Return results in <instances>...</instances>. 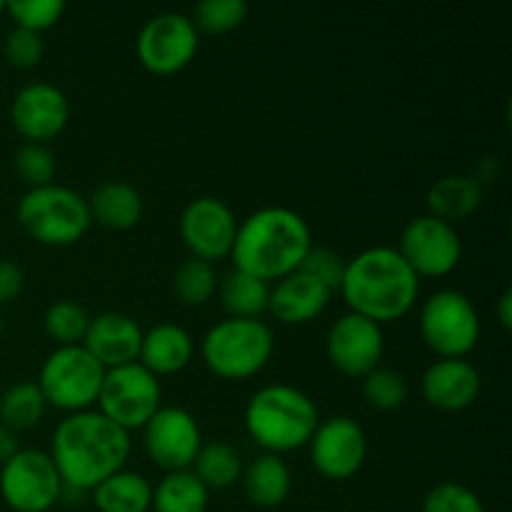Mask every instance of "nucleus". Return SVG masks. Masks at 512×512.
<instances>
[{"instance_id":"1","label":"nucleus","mask_w":512,"mask_h":512,"mask_svg":"<svg viewBox=\"0 0 512 512\" xmlns=\"http://www.w3.org/2000/svg\"><path fill=\"white\" fill-rule=\"evenodd\" d=\"M50 458L65 485L90 493L125 468L130 458V433L95 410L73 413L55 428Z\"/></svg>"},{"instance_id":"2","label":"nucleus","mask_w":512,"mask_h":512,"mask_svg":"<svg viewBox=\"0 0 512 512\" xmlns=\"http://www.w3.org/2000/svg\"><path fill=\"white\" fill-rule=\"evenodd\" d=\"M313 248V233L300 213L290 208H260L238 223L233 243L235 270L263 280H283L300 270Z\"/></svg>"},{"instance_id":"3","label":"nucleus","mask_w":512,"mask_h":512,"mask_svg":"<svg viewBox=\"0 0 512 512\" xmlns=\"http://www.w3.org/2000/svg\"><path fill=\"white\" fill-rule=\"evenodd\" d=\"M340 293L350 313L383 325L405 318L413 310L420 278L398 248L375 245L348 260Z\"/></svg>"},{"instance_id":"4","label":"nucleus","mask_w":512,"mask_h":512,"mask_svg":"<svg viewBox=\"0 0 512 512\" xmlns=\"http://www.w3.org/2000/svg\"><path fill=\"white\" fill-rule=\"evenodd\" d=\"M318 425L315 403L293 385H265L245 408V430L273 455L305 448Z\"/></svg>"},{"instance_id":"5","label":"nucleus","mask_w":512,"mask_h":512,"mask_svg":"<svg viewBox=\"0 0 512 512\" xmlns=\"http://www.w3.org/2000/svg\"><path fill=\"white\" fill-rule=\"evenodd\" d=\"M275 335L263 320H220L205 333L200 353L205 368L223 380H248L270 363Z\"/></svg>"},{"instance_id":"6","label":"nucleus","mask_w":512,"mask_h":512,"mask_svg":"<svg viewBox=\"0 0 512 512\" xmlns=\"http://www.w3.org/2000/svg\"><path fill=\"white\" fill-rule=\"evenodd\" d=\"M18 223L40 245L65 248L83 238L93 225L88 200L65 185L30 188L18 203Z\"/></svg>"},{"instance_id":"7","label":"nucleus","mask_w":512,"mask_h":512,"mask_svg":"<svg viewBox=\"0 0 512 512\" xmlns=\"http://www.w3.org/2000/svg\"><path fill=\"white\" fill-rule=\"evenodd\" d=\"M105 368L83 348L63 345L45 358L38 375V388L45 403L65 413H85L98 403Z\"/></svg>"},{"instance_id":"8","label":"nucleus","mask_w":512,"mask_h":512,"mask_svg":"<svg viewBox=\"0 0 512 512\" xmlns=\"http://www.w3.org/2000/svg\"><path fill=\"white\" fill-rule=\"evenodd\" d=\"M420 335L440 360H463L480 340V315L458 290H438L420 310Z\"/></svg>"},{"instance_id":"9","label":"nucleus","mask_w":512,"mask_h":512,"mask_svg":"<svg viewBox=\"0 0 512 512\" xmlns=\"http://www.w3.org/2000/svg\"><path fill=\"white\" fill-rule=\"evenodd\" d=\"M160 400L163 390L158 378L140 363H130L123 368L105 370L103 388L98 395V413L130 433L145 428V423L163 408Z\"/></svg>"},{"instance_id":"10","label":"nucleus","mask_w":512,"mask_h":512,"mask_svg":"<svg viewBox=\"0 0 512 512\" xmlns=\"http://www.w3.org/2000/svg\"><path fill=\"white\" fill-rule=\"evenodd\" d=\"M58 468L43 450H18L0 470V495L15 512H48L60 500Z\"/></svg>"},{"instance_id":"11","label":"nucleus","mask_w":512,"mask_h":512,"mask_svg":"<svg viewBox=\"0 0 512 512\" xmlns=\"http://www.w3.org/2000/svg\"><path fill=\"white\" fill-rule=\"evenodd\" d=\"M198 30L183 13H160L138 35V58L153 75H175L193 63L198 53Z\"/></svg>"},{"instance_id":"12","label":"nucleus","mask_w":512,"mask_h":512,"mask_svg":"<svg viewBox=\"0 0 512 512\" xmlns=\"http://www.w3.org/2000/svg\"><path fill=\"white\" fill-rule=\"evenodd\" d=\"M398 253L418 278H445L460 265L463 243L453 225L420 215L405 225Z\"/></svg>"},{"instance_id":"13","label":"nucleus","mask_w":512,"mask_h":512,"mask_svg":"<svg viewBox=\"0 0 512 512\" xmlns=\"http://www.w3.org/2000/svg\"><path fill=\"white\" fill-rule=\"evenodd\" d=\"M235 233H238V218L220 198L203 195L180 215V238L185 248L193 253V258L210 265L233 253Z\"/></svg>"},{"instance_id":"14","label":"nucleus","mask_w":512,"mask_h":512,"mask_svg":"<svg viewBox=\"0 0 512 512\" xmlns=\"http://www.w3.org/2000/svg\"><path fill=\"white\" fill-rule=\"evenodd\" d=\"M313 468L328 480H350L368 458V438L360 423L345 415L323 420L310 438Z\"/></svg>"},{"instance_id":"15","label":"nucleus","mask_w":512,"mask_h":512,"mask_svg":"<svg viewBox=\"0 0 512 512\" xmlns=\"http://www.w3.org/2000/svg\"><path fill=\"white\" fill-rule=\"evenodd\" d=\"M143 443L158 468L168 473L190 470L195 455L203 448L200 425L188 410L160 408L143 428Z\"/></svg>"},{"instance_id":"16","label":"nucleus","mask_w":512,"mask_h":512,"mask_svg":"<svg viewBox=\"0 0 512 512\" xmlns=\"http://www.w3.org/2000/svg\"><path fill=\"white\" fill-rule=\"evenodd\" d=\"M385 353L383 328L360 315L348 313L328 333V358L345 378H360L380 368Z\"/></svg>"},{"instance_id":"17","label":"nucleus","mask_w":512,"mask_h":512,"mask_svg":"<svg viewBox=\"0 0 512 512\" xmlns=\"http://www.w3.org/2000/svg\"><path fill=\"white\" fill-rule=\"evenodd\" d=\"M13 128L23 135L28 143L53 140L65 130L70 120V103L60 88L50 83L25 85L13 100L10 108Z\"/></svg>"},{"instance_id":"18","label":"nucleus","mask_w":512,"mask_h":512,"mask_svg":"<svg viewBox=\"0 0 512 512\" xmlns=\"http://www.w3.org/2000/svg\"><path fill=\"white\" fill-rule=\"evenodd\" d=\"M483 380L468 360H435L420 380L425 403L443 413H458L478 400Z\"/></svg>"},{"instance_id":"19","label":"nucleus","mask_w":512,"mask_h":512,"mask_svg":"<svg viewBox=\"0 0 512 512\" xmlns=\"http://www.w3.org/2000/svg\"><path fill=\"white\" fill-rule=\"evenodd\" d=\"M140 343H143V330L130 315L100 313L98 318H90L88 333L80 345L105 370H113L138 363Z\"/></svg>"},{"instance_id":"20","label":"nucleus","mask_w":512,"mask_h":512,"mask_svg":"<svg viewBox=\"0 0 512 512\" xmlns=\"http://www.w3.org/2000/svg\"><path fill=\"white\" fill-rule=\"evenodd\" d=\"M330 298L333 290L328 285L303 270H295L288 278L278 280L275 288H270L268 313H273V318L285 325H305L323 315Z\"/></svg>"},{"instance_id":"21","label":"nucleus","mask_w":512,"mask_h":512,"mask_svg":"<svg viewBox=\"0 0 512 512\" xmlns=\"http://www.w3.org/2000/svg\"><path fill=\"white\" fill-rule=\"evenodd\" d=\"M193 353V338H190L188 330L173 323H160L150 328L148 333H143L138 363L155 378L158 375H175L188 368Z\"/></svg>"},{"instance_id":"22","label":"nucleus","mask_w":512,"mask_h":512,"mask_svg":"<svg viewBox=\"0 0 512 512\" xmlns=\"http://www.w3.org/2000/svg\"><path fill=\"white\" fill-rule=\"evenodd\" d=\"M90 218L108 230H130L143 218V198L123 180H108L88 200Z\"/></svg>"},{"instance_id":"23","label":"nucleus","mask_w":512,"mask_h":512,"mask_svg":"<svg viewBox=\"0 0 512 512\" xmlns=\"http://www.w3.org/2000/svg\"><path fill=\"white\" fill-rule=\"evenodd\" d=\"M483 205V188L470 175H445L428 190V210L433 218L453 225L463 223Z\"/></svg>"},{"instance_id":"24","label":"nucleus","mask_w":512,"mask_h":512,"mask_svg":"<svg viewBox=\"0 0 512 512\" xmlns=\"http://www.w3.org/2000/svg\"><path fill=\"white\" fill-rule=\"evenodd\" d=\"M240 480H243L248 500L258 508H278L288 500L290 488H293V475H290L288 463L273 453L255 458L243 470Z\"/></svg>"},{"instance_id":"25","label":"nucleus","mask_w":512,"mask_h":512,"mask_svg":"<svg viewBox=\"0 0 512 512\" xmlns=\"http://www.w3.org/2000/svg\"><path fill=\"white\" fill-rule=\"evenodd\" d=\"M100 512H148L153 505V488L140 473L118 470L90 490Z\"/></svg>"},{"instance_id":"26","label":"nucleus","mask_w":512,"mask_h":512,"mask_svg":"<svg viewBox=\"0 0 512 512\" xmlns=\"http://www.w3.org/2000/svg\"><path fill=\"white\" fill-rule=\"evenodd\" d=\"M218 290L220 303H223L225 313H228L230 318L260 320V315L268 313L270 285L253 278V275L233 270V273H228L220 280Z\"/></svg>"},{"instance_id":"27","label":"nucleus","mask_w":512,"mask_h":512,"mask_svg":"<svg viewBox=\"0 0 512 512\" xmlns=\"http://www.w3.org/2000/svg\"><path fill=\"white\" fill-rule=\"evenodd\" d=\"M210 490L193 475V470L168 473L153 490L155 512H205Z\"/></svg>"},{"instance_id":"28","label":"nucleus","mask_w":512,"mask_h":512,"mask_svg":"<svg viewBox=\"0 0 512 512\" xmlns=\"http://www.w3.org/2000/svg\"><path fill=\"white\" fill-rule=\"evenodd\" d=\"M190 468L208 490H225L243 478V460L238 450L228 443L203 445Z\"/></svg>"},{"instance_id":"29","label":"nucleus","mask_w":512,"mask_h":512,"mask_svg":"<svg viewBox=\"0 0 512 512\" xmlns=\"http://www.w3.org/2000/svg\"><path fill=\"white\" fill-rule=\"evenodd\" d=\"M45 408H48V403H45L38 383H15L0 398V420L13 433L15 430H28L43 420Z\"/></svg>"},{"instance_id":"30","label":"nucleus","mask_w":512,"mask_h":512,"mask_svg":"<svg viewBox=\"0 0 512 512\" xmlns=\"http://www.w3.org/2000/svg\"><path fill=\"white\" fill-rule=\"evenodd\" d=\"M218 273L215 265L205 263V260L190 258L178 265L173 275V295L180 305L185 308H200L213 298L218 290Z\"/></svg>"},{"instance_id":"31","label":"nucleus","mask_w":512,"mask_h":512,"mask_svg":"<svg viewBox=\"0 0 512 512\" xmlns=\"http://www.w3.org/2000/svg\"><path fill=\"white\" fill-rule=\"evenodd\" d=\"M45 333L63 348V345H80L88 333L90 315L75 300H58L45 310Z\"/></svg>"},{"instance_id":"32","label":"nucleus","mask_w":512,"mask_h":512,"mask_svg":"<svg viewBox=\"0 0 512 512\" xmlns=\"http://www.w3.org/2000/svg\"><path fill=\"white\" fill-rule=\"evenodd\" d=\"M248 3L245 0H200L193 8L195 30H203L208 35H223L240 28L248 18Z\"/></svg>"},{"instance_id":"33","label":"nucleus","mask_w":512,"mask_h":512,"mask_svg":"<svg viewBox=\"0 0 512 512\" xmlns=\"http://www.w3.org/2000/svg\"><path fill=\"white\" fill-rule=\"evenodd\" d=\"M363 398L370 408L383 413L398 410L408 400V380L398 370L375 368L363 378Z\"/></svg>"},{"instance_id":"34","label":"nucleus","mask_w":512,"mask_h":512,"mask_svg":"<svg viewBox=\"0 0 512 512\" xmlns=\"http://www.w3.org/2000/svg\"><path fill=\"white\" fill-rule=\"evenodd\" d=\"M5 13L15 20V25L33 33L53 28L65 13L63 0H13L5 3Z\"/></svg>"},{"instance_id":"35","label":"nucleus","mask_w":512,"mask_h":512,"mask_svg":"<svg viewBox=\"0 0 512 512\" xmlns=\"http://www.w3.org/2000/svg\"><path fill=\"white\" fill-rule=\"evenodd\" d=\"M15 173L20 175L25 185L30 188H43V185L53 183L55 175V155L50 153L45 145L40 143H25L23 148L15 153Z\"/></svg>"},{"instance_id":"36","label":"nucleus","mask_w":512,"mask_h":512,"mask_svg":"<svg viewBox=\"0 0 512 512\" xmlns=\"http://www.w3.org/2000/svg\"><path fill=\"white\" fill-rule=\"evenodd\" d=\"M420 512H485L483 500L460 483H440L425 495Z\"/></svg>"},{"instance_id":"37","label":"nucleus","mask_w":512,"mask_h":512,"mask_svg":"<svg viewBox=\"0 0 512 512\" xmlns=\"http://www.w3.org/2000/svg\"><path fill=\"white\" fill-rule=\"evenodd\" d=\"M3 53L8 63L15 65V68H35L45 55L43 35L23 28L10 30L8 38H5Z\"/></svg>"},{"instance_id":"38","label":"nucleus","mask_w":512,"mask_h":512,"mask_svg":"<svg viewBox=\"0 0 512 512\" xmlns=\"http://www.w3.org/2000/svg\"><path fill=\"white\" fill-rule=\"evenodd\" d=\"M345 265H348V260L340 258L335 250L315 248L313 245V248L308 250V255H305L300 270L313 275V278H318L320 283L328 285L330 290H340V283H343L345 278Z\"/></svg>"},{"instance_id":"39","label":"nucleus","mask_w":512,"mask_h":512,"mask_svg":"<svg viewBox=\"0 0 512 512\" xmlns=\"http://www.w3.org/2000/svg\"><path fill=\"white\" fill-rule=\"evenodd\" d=\"M25 288V273L13 260H0V305L13 303Z\"/></svg>"},{"instance_id":"40","label":"nucleus","mask_w":512,"mask_h":512,"mask_svg":"<svg viewBox=\"0 0 512 512\" xmlns=\"http://www.w3.org/2000/svg\"><path fill=\"white\" fill-rule=\"evenodd\" d=\"M18 450L20 448H18V438H15V433L0 423V465L8 463Z\"/></svg>"},{"instance_id":"41","label":"nucleus","mask_w":512,"mask_h":512,"mask_svg":"<svg viewBox=\"0 0 512 512\" xmlns=\"http://www.w3.org/2000/svg\"><path fill=\"white\" fill-rule=\"evenodd\" d=\"M498 320L505 330L512 328V290H505L498 298Z\"/></svg>"},{"instance_id":"42","label":"nucleus","mask_w":512,"mask_h":512,"mask_svg":"<svg viewBox=\"0 0 512 512\" xmlns=\"http://www.w3.org/2000/svg\"><path fill=\"white\" fill-rule=\"evenodd\" d=\"M0 335H3V313H0Z\"/></svg>"},{"instance_id":"43","label":"nucleus","mask_w":512,"mask_h":512,"mask_svg":"<svg viewBox=\"0 0 512 512\" xmlns=\"http://www.w3.org/2000/svg\"><path fill=\"white\" fill-rule=\"evenodd\" d=\"M0 13H5V0H0Z\"/></svg>"}]
</instances>
